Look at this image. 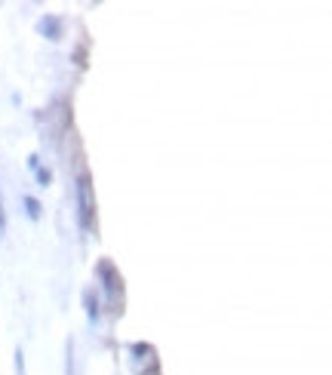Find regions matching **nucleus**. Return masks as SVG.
I'll return each instance as SVG.
<instances>
[{
    "label": "nucleus",
    "instance_id": "2",
    "mask_svg": "<svg viewBox=\"0 0 332 375\" xmlns=\"http://www.w3.org/2000/svg\"><path fill=\"white\" fill-rule=\"evenodd\" d=\"M99 277L105 280V293H108L111 311H120V305H123V280H120L117 268L111 265V261H101V265H99Z\"/></svg>",
    "mask_w": 332,
    "mask_h": 375
},
{
    "label": "nucleus",
    "instance_id": "4",
    "mask_svg": "<svg viewBox=\"0 0 332 375\" xmlns=\"http://www.w3.org/2000/svg\"><path fill=\"white\" fill-rule=\"evenodd\" d=\"M83 302H87V311H89V320L92 323H99V298L92 295V289H87L83 293Z\"/></svg>",
    "mask_w": 332,
    "mask_h": 375
},
{
    "label": "nucleus",
    "instance_id": "3",
    "mask_svg": "<svg viewBox=\"0 0 332 375\" xmlns=\"http://www.w3.org/2000/svg\"><path fill=\"white\" fill-rule=\"evenodd\" d=\"M37 28H40V34H46L50 40H59V37H62V22H59V18H52V16L40 18V25H37Z\"/></svg>",
    "mask_w": 332,
    "mask_h": 375
},
{
    "label": "nucleus",
    "instance_id": "6",
    "mask_svg": "<svg viewBox=\"0 0 332 375\" xmlns=\"http://www.w3.org/2000/svg\"><path fill=\"white\" fill-rule=\"evenodd\" d=\"M37 182H40V185H50V170H37Z\"/></svg>",
    "mask_w": 332,
    "mask_h": 375
},
{
    "label": "nucleus",
    "instance_id": "8",
    "mask_svg": "<svg viewBox=\"0 0 332 375\" xmlns=\"http://www.w3.org/2000/svg\"><path fill=\"white\" fill-rule=\"evenodd\" d=\"M65 375H74V360H71V348H68V372Z\"/></svg>",
    "mask_w": 332,
    "mask_h": 375
},
{
    "label": "nucleus",
    "instance_id": "1",
    "mask_svg": "<svg viewBox=\"0 0 332 375\" xmlns=\"http://www.w3.org/2000/svg\"><path fill=\"white\" fill-rule=\"evenodd\" d=\"M77 222L80 231H89L96 222V197H92V182L87 173L77 175Z\"/></svg>",
    "mask_w": 332,
    "mask_h": 375
},
{
    "label": "nucleus",
    "instance_id": "5",
    "mask_svg": "<svg viewBox=\"0 0 332 375\" xmlns=\"http://www.w3.org/2000/svg\"><path fill=\"white\" fill-rule=\"evenodd\" d=\"M25 206H28V215H31V219H40V200H34V197H25Z\"/></svg>",
    "mask_w": 332,
    "mask_h": 375
},
{
    "label": "nucleus",
    "instance_id": "7",
    "mask_svg": "<svg viewBox=\"0 0 332 375\" xmlns=\"http://www.w3.org/2000/svg\"><path fill=\"white\" fill-rule=\"evenodd\" d=\"M4 228H6V215H4V200H0V237H4Z\"/></svg>",
    "mask_w": 332,
    "mask_h": 375
}]
</instances>
